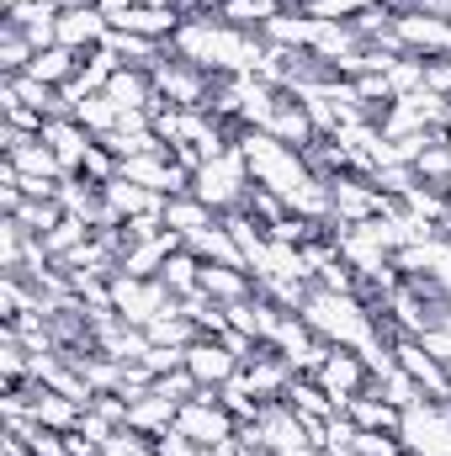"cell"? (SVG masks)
<instances>
[{"instance_id": "6da1fadb", "label": "cell", "mask_w": 451, "mask_h": 456, "mask_svg": "<svg viewBox=\"0 0 451 456\" xmlns=\"http://www.w3.org/2000/svg\"><path fill=\"white\" fill-rule=\"evenodd\" d=\"M170 53H181L186 64H197L208 75H260L271 43L260 32L228 27L218 11H208V16H186L181 21V32L170 37Z\"/></svg>"}, {"instance_id": "7a4b0ae2", "label": "cell", "mask_w": 451, "mask_h": 456, "mask_svg": "<svg viewBox=\"0 0 451 456\" xmlns=\"http://www.w3.org/2000/svg\"><path fill=\"white\" fill-rule=\"evenodd\" d=\"M303 319L308 330L335 350H361L372 340H393V324L356 292H330V287H314L308 303H303Z\"/></svg>"}, {"instance_id": "3957f363", "label": "cell", "mask_w": 451, "mask_h": 456, "mask_svg": "<svg viewBox=\"0 0 451 456\" xmlns=\"http://www.w3.org/2000/svg\"><path fill=\"white\" fill-rule=\"evenodd\" d=\"M192 191L218 213H244V202H250V191H255V181H250V165H244V154H239V143H228L224 154H213V159H202L197 170H192Z\"/></svg>"}, {"instance_id": "277c9868", "label": "cell", "mask_w": 451, "mask_h": 456, "mask_svg": "<svg viewBox=\"0 0 451 456\" xmlns=\"http://www.w3.org/2000/svg\"><path fill=\"white\" fill-rule=\"evenodd\" d=\"M398 446L404 456H451V403L420 398L398 414Z\"/></svg>"}, {"instance_id": "5b68a950", "label": "cell", "mask_w": 451, "mask_h": 456, "mask_svg": "<svg viewBox=\"0 0 451 456\" xmlns=\"http://www.w3.org/2000/svg\"><path fill=\"white\" fill-rule=\"evenodd\" d=\"M149 80H154V91H160L165 107H197V112L213 107V86H218V75L186 64L181 53H165V59L149 69Z\"/></svg>"}, {"instance_id": "8992f818", "label": "cell", "mask_w": 451, "mask_h": 456, "mask_svg": "<svg viewBox=\"0 0 451 456\" xmlns=\"http://www.w3.org/2000/svg\"><path fill=\"white\" fill-rule=\"evenodd\" d=\"M112 308L117 319H127V324H138V330H149L170 303H176V292L160 281V276H133V271H112Z\"/></svg>"}, {"instance_id": "52a82bcc", "label": "cell", "mask_w": 451, "mask_h": 456, "mask_svg": "<svg viewBox=\"0 0 451 456\" xmlns=\"http://www.w3.org/2000/svg\"><path fill=\"white\" fill-rule=\"evenodd\" d=\"M393 32L409 53L420 59H451V16L447 11H420V5H398L393 11Z\"/></svg>"}, {"instance_id": "ba28073f", "label": "cell", "mask_w": 451, "mask_h": 456, "mask_svg": "<svg viewBox=\"0 0 451 456\" xmlns=\"http://www.w3.org/2000/svg\"><path fill=\"white\" fill-rule=\"evenodd\" d=\"M176 430H186V436L208 452V446H224V441L239 436V419L228 414V403L218 398V393H208V387H202L197 398H186V403L176 409Z\"/></svg>"}, {"instance_id": "9c48e42d", "label": "cell", "mask_w": 451, "mask_h": 456, "mask_svg": "<svg viewBox=\"0 0 451 456\" xmlns=\"http://www.w3.org/2000/svg\"><path fill=\"white\" fill-rule=\"evenodd\" d=\"M117 175L133 181V186H149V191H160V197H181V191H192V170H186L170 149L127 154V159H117Z\"/></svg>"}, {"instance_id": "30bf717a", "label": "cell", "mask_w": 451, "mask_h": 456, "mask_svg": "<svg viewBox=\"0 0 451 456\" xmlns=\"http://www.w3.org/2000/svg\"><path fill=\"white\" fill-rule=\"evenodd\" d=\"M314 377H319V387L335 398L340 409L372 387V371H366V361H361L356 350H330V355H324V366H319Z\"/></svg>"}, {"instance_id": "8fae6325", "label": "cell", "mask_w": 451, "mask_h": 456, "mask_svg": "<svg viewBox=\"0 0 451 456\" xmlns=\"http://www.w3.org/2000/svg\"><path fill=\"white\" fill-rule=\"evenodd\" d=\"M393 361L425 387V398H447V387H451V366L447 361H436L430 350L420 340H409V335H393Z\"/></svg>"}, {"instance_id": "7c38bea8", "label": "cell", "mask_w": 451, "mask_h": 456, "mask_svg": "<svg viewBox=\"0 0 451 456\" xmlns=\"http://www.w3.org/2000/svg\"><path fill=\"white\" fill-rule=\"evenodd\" d=\"M186 371H192L208 393H218L224 382H234V377H239V355H234L224 340H208V335H202V340L186 345Z\"/></svg>"}, {"instance_id": "4fadbf2b", "label": "cell", "mask_w": 451, "mask_h": 456, "mask_svg": "<svg viewBox=\"0 0 451 456\" xmlns=\"http://www.w3.org/2000/svg\"><path fill=\"white\" fill-rule=\"evenodd\" d=\"M107 37H112V21H107L96 5H75V11L59 16V48L96 53V48H107Z\"/></svg>"}, {"instance_id": "5bb4252c", "label": "cell", "mask_w": 451, "mask_h": 456, "mask_svg": "<svg viewBox=\"0 0 451 456\" xmlns=\"http://www.w3.org/2000/svg\"><path fill=\"white\" fill-rule=\"evenodd\" d=\"M181 5H170V0H133V11L122 16V27L112 32H138V37H154V43H170L176 32H181Z\"/></svg>"}, {"instance_id": "9a60e30c", "label": "cell", "mask_w": 451, "mask_h": 456, "mask_svg": "<svg viewBox=\"0 0 451 456\" xmlns=\"http://www.w3.org/2000/svg\"><path fill=\"white\" fill-rule=\"evenodd\" d=\"M292 366L271 350V345H260L255 350V361H244V382H250V393L260 398V403H276V398H287V387H292Z\"/></svg>"}, {"instance_id": "2e32d148", "label": "cell", "mask_w": 451, "mask_h": 456, "mask_svg": "<svg viewBox=\"0 0 451 456\" xmlns=\"http://www.w3.org/2000/svg\"><path fill=\"white\" fill-rule=\"evenodd\" d=\"M102 202L112 208L117 224H133V218H165V197L149 191V186H133V181H122V175L102 186Z\"/></svg>"}, {"instance_id": "e0dca14e", "label": "cell", "mask_w": 451, "mask_h": 456, "mask_svg": "<svg viewBox=\"0 0 451 456\" xmlns=\"http://www.w3.org/2000/svg\"><path fill=\"white\" fill-rule=\"evenodd\" d=\"M176 249H186V239H181L176 228H160V233H149V239H133V244L122 249V265H117V271H133V276H160V265H165Z\"/></svg>"}, {"instance_id": "ac0fdd59", "label": "cell", "mask_w": 451, "mask_h": 456, "mask_svg": "<svg viewBox=\"0 0 451 456\" xmlns=\"http://www.w3.org/2000/svg\"><path fill=\"white\" fill-rule=\"evenodd\" d=\"M59 5L53 0H21V5H5V27H16V32H27L32 37V48H53L59 43Z\"/></svg>"}, {"instance_id": "d6986e66", "label": "cell", "mask_w": 451, "mask_h": 456, "mask_svg": "<svg viewBox=\"0 0 451 456\" xmlns=\"http://www.w3.org/2000/svg\"><path fill=\"white\" fill-rule=\"evenodd\" d=\"M43 138H48V143H53V154L64 159V175H80L86 154L96 149V138L80 127V117H48V122H43Z\"/></svg>"}, {"instance_id": "ffe728a7", "label": "cell", "mask_w": 451, "mask_h": 456, "mask_svg": "<svg viewBox=\"0 0 451 456\" xmlns=\"http://www.w3.org/2000/svg\"><path fill=\"white\" fill-rule=\"evenodd\" d=\"M27 398H32V419H37L43 430H75L80 414H86L75 398H64V393H53V387H43V382H27Z\"/></svg>"}, {"instance_id": "44dd1931", "label": "cell", "mask_w": 451, "mask_h": 456, "mask_svg": "<svg viewBox=\"0 0 451 456\" xmlns=\"http://www.w3.org/2000/svg\"><path fill=\"white\" fill-rule=\"evenodd\" d=\"M202 292L228 308V303L255 297V276H250L244 265H208V260H202Z\"/></svg>"}, {"instance_id": "7402d4cb", "label": "cell", "mask_w": 451, "mask_h": 456, "mask_svg": "<svg viewBox=\"0 0 451 456\" xmlns=\"http://www.w3.org/2000/svg\"><path fill=\"white\" fill-rule=\"evenodd\" d=\"M218 224V213L197 197V191H181V197H165V228H176L181 239H192V233H202V228Z\"/></svg>"}, {"instance_id": "603a6c76", "label": "cell", "mask_w": 451, "mask_h": 456, "mask_svg": "<svg viewBox=\"0 0 451 456\" xmlns=\"http://www.w3.org/2000/svg\"><path fill=\"white\" fill-rule=\"evenodd\" d=\"M176 409L181 403H170V398H160V393H144V398H133L127 403V430H138V436H165L170 425H176Z\"/></svg>"}, {"instance_id": "cb8c5ba5", "label": "cell", "mask_w": 451, "mask_h": 456, "mask_svg": "<svg viewBox=\"0 0 451 456\" xmlns=\"http://www.w3.org/2000/svg\"><path fill=\"white\" fill-rule=\"evenodd\" d=\"M80 59H86V53H75V48H59V43H53V48H37V59H32V69H27V75H32V80H43V86H53V91H64V86L80 75Z\"/></svg>"}, {"instance_id": "d4e9b609", "label": "cell", "mask_w": 451, "mask_h": 456, "mask_svg": "<svg viewBox=\"0 0 451 456\" xmlns=\"http://www.w3.org/2000/svg\"><path fill=\"white\" fill-rule=\"evenodd\" d=\"M345 414L356 419V430H388V436H398V414H404V409H393L377 387H366L361 398L345 403Z\"/></svg>"}, {"instance_id": "484cf974", "label": "cell", "mask_w": 451, "mask_h": 456, "mask_svg": "<svg viewBox=\"0 0 451 456\" xmlns=\"http://www.w3.org/2000/svg\"><path fill=\"white\" fill-rule=\"evenodd\" d=\"M186 249H192L197 260H208V265H244V255H239V244H234V233H228L224 218L213 228H202V233H192Z\"/></svg>"}, {"instance_id": "4316f807", "label": "cell", "mask_w": 451, "mask_h": 456, "mask_svg": "<svg viewBox=\"0 0 451 456\" xmlns=\"http://www.w3.org/2000/svg\"><path fill=\"white\" fill-rule=\"evenodd\" d=\"M149 340H154V345H170V350H186L192 340H202V330L192 324V314H186V308H181V297H176V303H170V308L149 324Z\"/></svg>"}, {"instance_id": "83f0119b", "label": "cell", "mask_w": 451, "mask_h": 456, "mask_svg": "<svg viewBox=\"0 0 451 456\" xmlns=\"http://www.w3.org/2000/svg\"><path fill=\"white\" fill-rule=\"evenodd\" d=\"M107 48H112L122 64H133V69H154L170 53V43H154V37H138V32H112Z\"/></svg>"}, {"instance_id": "f1b7e54d", "label": "cell", "mask_w": 451, "mask_h": 456, "mask_svg": "<svg viewBox=\"0 0 451 456\" xmlns=\"http://www.w3.org/2000/svg\"><path fill=\"white\" fill-rule=\"evenodd\" d=\"M160 281H165L176 297H192V292H202V260H197L192 249H176V255L160 265Z\"/></svg>"}, {"instance_id": "f546056e", "label": "cell", "mask_w": 451, "mask_h": 456, "mask_svg": "<svg viewBox=\"0 0 451 456\" xmlns=\"http://www.w3.org/2000/svg\"><path fill=\"white\" fill-rule=\"evenodd\" d=\"M414 170H420L425 186H441V191H447L451 186V143H447V133H430V143L420 149Z\"/></svg>"}, {"instance_id": "4dcf8cb0", "label": "cell", "mask_w": 451, "mask_h": 456, "mask_svg": "<svg viewBox=\"0 0 451 456\" xmlns=\"http://www.w3.org/2000/svg\"><path fill=\"white\" fill-rule=\"evenodd\" d=\"M382 75H388V91H393V102H398V96H414V91H425L430 59H420V53H404V59H393Z\"/></svg>"}, {"instance_id": "1f68e13d", "label": "cell", "mask_w": 451, "mask_h": 456, "mask_svg": "<svg viewBox=\"0 0 451 456\" xmlns=\"http://www.w3.org/2000/svg\"><path fill=\"white\" fill-rule=\"evenodd\" d=\"M96 239V228L86 224V218H70L64 213V224L53 228V233H43V249H48V260H70L80 244H91Z\"/></svg>"}, {"instance_id": "d6a6232c", "label": "cell", "mask_w": 451, "mask_h": 456, "mask_svg": "<svg viewBox=\"0 0 451 456\" xmlns=\"http://www.w3.org/2000/svg\"><path fill=\"white\" fill-rule=\"evenodd\" d=\"M75 117H80V127H86L91 138H107V133H117V117H122V107H117L112 96L102 91V96L75 102Z\"/></svg>"}, {"instance_id": "836d02e7", "label": "cell", "mask_w": 451, "mask_h": 456, "mask_svg": "<svg viewBox=\"0 0 451 456\" xmlns=\"http://www.w3.org/2000/svg\"><path fill=\"white\" fill-rule=\"evenodd\" d=\"M32 59H37L32 37H27V32H16V27H0V75H27V69H32Z\"/></svg>"}, {"instance_id": "e575fe53", "label": "cell", "mask_w": 451, "mask_h": 456, "mask_svg": "<svg viewBox=\"0 0 451 456\" xmlns=\"http://www.w3.org/2000/svg\"><path fill=\"white\" fill-rule=\"evenodd\" d=\"M11 218H16V224L27 228L32 239H43V233H53V228L64 224V208H59L53 197H48V202H32V197H27V202H21V208L11 213Z\"/></svg>"}, {"instance_id": "d590c367", "label": "cell", "mask_w": 451, "mask_h": 456, "mask_svg": "<svg viewBox=\"0 0 451 456\" xmlns=\"http://www.w3.org/2000/svg\"><path fill=\"white\" fill-rule=\"evenodd\" d=\"M372 387H377V393H382L393 409H409V403H420V398H425V387H420V382H414L404 366H393V371H388V377H377Z\"/></svg>"}, {"instance_id": "8d00e7d4", "label": "cell", "mask_w": 451, "mask_h": 456, "mask_svg": "<svg viewBox=\"0 0 451 456\" xmlns=\"http://www.w3.org/2000/svg\"><path fill=\"white\" fill-rule=\"evenodd\" d=\"M372 181H377L393 202H404V197L420 186V170H414V165H377V175H372Z\"/></svg>"}, {"instance_id": "74e56055", "label": "cell", "mask_w": 451, "mask_h": 456, "mask_svg": "<svg viewBox=\"0 0 451 456\" xmlns=\"http://www.w3.org/2000/svg\"><path fill=\"white\" fill-rule=\"evenodd\" d=\"M154 393H160V398H170V403H186V398H197V393H202V382H197L186 366H176V371L154 377Z\"/></svg>"}, {"instance_id": "f35d334b", "label": "cell", "mask_w": 451, "mask_h": 456, "mask_svg": "<svg viewBox=\"0 0 451 456\" xmlns=\"http://www.w3.org/2000/svg\"><path fill=\"white\" fill-rule=\"evenodd\" d=\"M350 456H404V446H398V436H388V430H361Z\"/></svg>"}, {"instance_id": "ab89813d", "label": "cell", "mask_w": 451, "mask_h": 456, "mask_svg": "<svg viewBox=\"0 0 451 456\" xmlns=\"http://www.w3.org/2000/svg\"><path fill=\"white\" fill-rule=\"evenodd\" d=\"M80 175H86V181H96V186H107V181H117V154H112V149H102V143H96V149L86 154Z\"/></svg>"}, {"instance_id": "60d3db41", "label": "cell", "mask_w": 451, "mask_h": 456, "mask_svg": "<svg viewBox=\"0 0 451 456\" xmlns=\"http://www.w3.org/2000/svg\"><path fill=\"white\" fill-rule=\"evenodd\" d=\"M154 452H160V456H202V446H197L186 430H176V425H170L165 436H154Z\"/></svg>"}, {"instance_id": "b9f144b4", "label": "cell", "mask_w": 451, "mask_h": 456, "mask_svg": "<svg viewBox=\"0 0 451 456\" xmlns=\"http://www.w3.org/2000/svg\"><path fill=\"white\" fill-rule=\"evenodd\" d=\"M420 345H425L436 361H447V366H451V314L441 319V324H430V330L420 335Z\"/></svg>"}, {"instance_id": "7bdbcfd3", "label": "cell", "mask_w": 451, "mask_h": 456, "mask_svg": "<svg viewBox=\"0 0 451 456\" xmlns=\"http://www.w3.org/2000/svg\"><path fill=\"white\" fill-rule=\"evenodd\" d=\"M59 11H75V5H96V0H53Z\"/></svg>"}, {"instance_id": "ee69618b", "label": "cell", "mask_w": 451, "mask_h": 456, "mask_svg": "<svg viewBox=\"0 0 451 456\" xmlns=\"http://www.w3.org/2000/svg\"><path fill=\"white\" fill-rule=\"evenodd\" d=\"M5 5H21V0H5Z\"/></svg>"}, {"instance_id": "f6af8a7d", "label": "cell", "mask_w": 451, "mask_h": 456, "mask_svg": "<svg viewBox=\"0 0 451 456\" xmlns=\"http://www.w3.org/2000/svg\"><path fill=\"white\" fill-rule=\"evenodd\" d=\"M447 403H451V387H447Z\"/></svg>"}, {"instance_id": "bcb514c9", "label": "cell", "mask_w": 451, "mask_h": 456, "mask_svg": "<svg viewBox=\"0 0 451 456\" xmlns=\"http://www.w3.org/2000/svg\"><path fill=\"white\" fill-rule=\"evenodd\" d=\"M447 143H451V127H447Z\"/></svg>"}]
</instances>
